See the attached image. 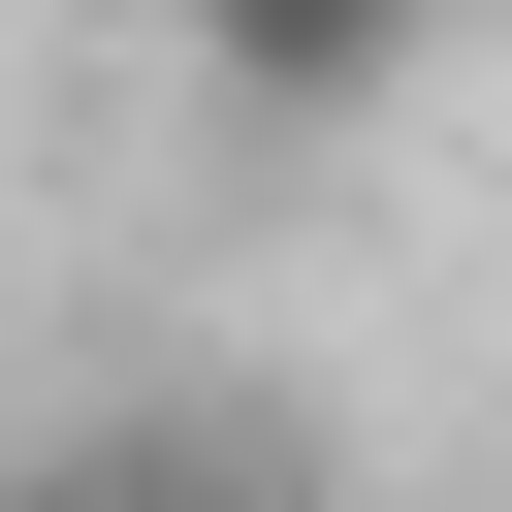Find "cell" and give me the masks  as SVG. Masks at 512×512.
I'll return each instance as SVG.
<instances>
[{"label":"cell","mask_w":512,"mask_h":512,"mask_svg":"<svg viewBox=\"0 0 512 512\" xmlns=\"http://www.w3.org/2000/svg\"><path fill=\"white\" fill-rule=\"evenodd\" d=\"M416 32H448V0H192V64H224L256 128H320V96H384Z\"/></svg>","instance_id":"1"},{"label":"cell","mask_w":512,"mask_h":512,"mask_svg":"<svg viewBox=\"0 0 512 512\" xmlns=\"http://www.w3.org/2000/svg\"><path fill=\"white\" fill-rule=\"evenodd\" d=\"M0 512H224V448H32Z\"/></svg>","instance_id":"2"}]
</instances>
